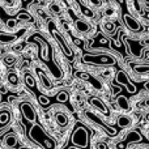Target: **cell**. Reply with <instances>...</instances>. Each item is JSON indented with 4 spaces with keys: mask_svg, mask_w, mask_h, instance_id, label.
Here are the masks:
<instances>
[{
    "mask_svg": "<svg viewBox=\"0 0 149 149\" xmlns=\"http://www.w3.org/2000/svg\"><path fill=\"white\" fill-rule=\"evenodd\" d=\"M120 59V55L111 51L103 52H88L81 56V62L88 65H94V67H114Z\"/></svg>",
    "mask_w": 149,
    "mask_h": 149,
    "instance_id": "1",
    "label": "cell"
},
{
    "mask_svg": "<svg viewBox=\"0 0 149 149\" xmlns=\"http://www.w3.org/2000/svg\"><path fill=\"white\" fill-rule=\"evenodd\" d=\"M70 16L72 18V24H73V28L80 36L85 37V38H90L95 34L97 31V26L94 25V21H89L86 18L81 17L79 16L76 12H72L70 10Z\"/></svg>",
    "mask_w": 149,
    "mask_h": 149,
    "instance_id": "2",
    "label": "cell"
},
{
    "mask_svg": "<svg viewBox=\"0 0 149 149\" xmlns=\"http://www.w3.org/2000/svg\"><path fill=\"white\" fill-rule=\"evenodd\" d=\"M47 28H49V31H50V34H51V37L54 38V41L56 42L58 46H59V49L62 50V52L64 54V56L67 58L68 60H73L74 51H73L72 46L68 43V41L65 39V37L59 31V29L56 28V25H55L52 21H49Z\"/></svg>",
    "mask_w": 149,
    "mask_h": 149,
    "instance_id": "3",
    "label": "cell"
},
{
    "mask_svg": "<svg viewBox=\"0 0 149 149\" xmlns=\"http://www.w3.org/2000/svg\"><path fill=\"white\" fill-rule=\"evenodd\" d=\"M122 22L123 26L130 34L134 36H139V34L144 33V18L139 17V16L131 15V13H124L122 15Z\"/></svg>",
    "mask_w": 149,
    "mask_h": 149,
    "instance_id": "4",
    "label": "cell"
},
{
    "mask_svg": "<svg viewBox=\"0 0 149 149\" xmlns=\"http://www.w3.org/2000/svg\"><path fill=\"white\" fill-rule=\"evenodd\" d=\"M126 65L128 67L130 72L136 80L149 81V63H144L139 59L132 58V60H126Z\"/></svg>",
    "mask_w": 149,
    "mask_h": 149,
    "instance_id": "5",
    "label": "cell"
},
{
    "mask_svg": "<svg viewBox=\"0 0 149 149\" xmlns=\"http://www.w3.org/2000/svg\"><path fill=\"white\" fill-rule=\"evenodd\" d=\"M73 8L76 9V13L81 17L86 18L89 21H95L100 18V13L97 9H94L93 7H90L85 0H72Z\"/></svg>",
    "mask_w": 149,
    "mask_h": 149,
    "instance_id": "6",
    "label": "cell"
},
{
    "mask_svg": "<svg viewBox=\"0 0 149 149\" xmlns=\"http://www.w3.org/2000/svg\"><path fill=\"white\" fill-rule=\"evenodd\" d=\"M30 136L33 137L37 143H39L45 149H55V147H56L55 140L52 139V137H50L49 135L43 131V128H42L41 126H38V124L31 128Z\"/></svg>",
    "mask_w": 149,
    "mask_h": 149,
    "instance_id": "7",
    "label": "cell"
},
{
    "mask_svg": "<svg viewBox=\"0 0 149 149\" xmlns=\"http://www.w3.org/2000/svg\"><path fill=\"white\" fill-rule=\"evenodd\" d=\"M101 15H102L103 18H109V20L113 21H119L122 20V8L119 5H116L114 1L111 0H107L105 1L103 7L101 8Z\"/></svg>",
    "mask_w": 149,
    "mask_h": 149,
    "instance_id": "8",
    "label": "cell"
},
{
    "mask_svg": "<svg viewBox=\"0 0 149 149\" xmlns=\"http://www.w3.org/2000/svg\"><path fill=\"white\" fill-rule=\"evenodd\" d=\"M74 74H76V77L79 80H82V81L90 84L95 90L103 89V81L101 79H98V77H95L94 74H92L90 72H86V71H77Z\"/></svg>",
    "mask_w": 149,
    "mask_h": 149,
    "instance_id": "9",
    "label": "cell"
},
{
    "mask_svg": "<svg viewBox=\"0 0 149 149\" xmlns=\"http://www.w3.org/2000/svg\"><path fill=\"white\" fill-rule=\"evenodd\" d=\"M72 143L77 147L85 148L88 145V131L84 127H79L76 128L74 134L72 135Z\"/></svg>",
    "mask_w": 149,
    "mask_h": 149,
    "instance_id": "10",
    "label": "cell"
},
{
    "mask_svg": "<svg viewBox=\"0 0 149 149\" xmlns=\"http://www.w3.org/2000/svg\"><path fill=\"white\" fill-rule=\"evenodd\" d=\"M29 39L33 42H38L39 46H41V54L39 55H41V58L45 62H47V60H49V55H50V45L45 41L43 37H39L38 34H34V36H31Z\"/></svg>",
    "mask_w": 149,
    "mask_h": 149,
    "instance_id": "11",
    "label": "cell"
},
{
    "mask_svg": "<svg viewBox=\"0 0 149 149\" xmlns=\"http://www.w3.org/2000/svg\"><path fill=\"white\" fill-rule=\"evenodd\" d=\"M115 80H116V82L124 85L128 92H131V93L136 92V88H135V85L130 81V76H128V73H127L126 71H123V70L118 71V72H116V76H115Z\"/></svg>",
    "mask_w": 149,
    "mask_h": 149,
    "instance_id": "12",
    "label": "cell"
},
{
    "mask_svg": "<svg viewBox=\"0 0 149 149\" xmlns=\"http://www.w3.org/2000/svg\"><path fill=\"white\" fill-rule=\"evenodd\" d=\"M100 28L106 36H114L116 33V29H118V25H116V21L109 20V18H101L100 21Z\"/></svg>",
    "mask_w": 149,
    "mask_h": 149,
    "instance_id": "13",
    "label": "cell"
},
{
    "mask_svg": "<svg viewBox=\"0 0 149 149\" xmlns=\"http://www.w3.org/2000/svg\"><path fill=\"white\" fill-rule=\"evenodd\" d=\"M25 33V30H21L18 33H5L0 31V45H13L21 38V36Z\"/></svg>",
    "mask_w": 149,
    "mask_h": 149,
    "instance_id": "14",
    "label": "cell"
},
{
    "mask_svg": "<svg viewBox=\"0 0 149 149\" xmlns=\"http://www.w3.org/2000/svg\"><path fill=\"white\" fill-rule=\"evenodd\" d=\"M89 103H90V106H92L93 109L98 110L101 114H103L105 116H107L109 114H110V111H109V109H107V106H106V103L103 102L101 98H98V97H90V98H89Z\"/></svg>",
    "mask_w": 149,
    "mask_h": 149,
    "instance_id": "15",
    "label": "cell"
},
{
    "mask_svg": "<svg viewBox=\"0 0 149 149\" xmlns=\"http://www.w3.org/2000/svg\"><path fill=\"white\" fill-rule=\"evenodd\" d=\"M20 109H21V113H22V115L25 116L26 120H29V122L36 120V111H34L33 106H31L29 102H22L20 105Z\"/></svg>",
    "mask_w": 149,
    "mask_h": 149,
    "instance_id": "16",
    "label": "cell"
},
{
    "mask_svg": "<svg viewBox=\"0 0 149 149\" xmlns=\"http://www.w3.org/2000/svg\"><path fill=\"white\" fill-rule=\"evenodd\" d=\"M36 73H37V76H38L39 82H41V85H42V88H43V89H46V90L52 89L54 84H52V81L49 79V77H47V74L45 73V71H42L41 68L37 67L36 68Z\"/></svg>",
    "mask_w": 149,
    "mask_h": 149,
    "instance_id": "17",
    "label": "cell"
},
{
    "mask_svg": "<svg viewBox=\"0 0 149 149\" xmlns=\"http://www.w3.org/2000/svg\"><path fill=\"white\" fill-rule=\"evenodd\" d=\"M85 115H86V118H89L92 122H94V123L97 124V126H100L101 128H103V130H105L106 132H109V134H111V135H114V134H115V131H114L113 128H110V127H107L105 123H103V122H101L100 119H98L97 116H95L94 114L92 113V111H85Z\"/></svg>",
    "mask_w": 149,
    "mask_h": 149,
    "instance_id": "18",
    "label": "cell"
},
{
    "mask_svg": "<svg viewBox=\"0 0 149 149\" xmlns=\"http://www.w3.org/2000/svg\"><path fill=\"white\" fill-rule=\"evenodd\" d=\"M116 123H118V126L120 127V128H128V127H131L132 123H134V118H132L131 115H128V114H122V115L118 116Z\"/></svg>",
    "mask_w": 149,
    "mask_h": 149,
    "instance_id": "19",
    "label": "cell"
},
{
    "mask_svg": "<svg viewBox=\"0 0 149 149\" xmlns=\"http://www.w3.org/2000/svg\"><path fill=\"white\" fill-rule=\"evenodd\" d=\"M127 141L126 143H119L118 144V149H124L126 148V145H127V143H128V140L131 143H137V141H140V140H141V136H140V134H137L136 131H131L128 134V136H127Z\"/></svg>",
    "mask_w": 149,
    "mask_h": 149,
    "instance_id": "20",
    "label": "cell"
},
{
    "mask_svg": "<svg viewBox=\"0 0 149 149\" xmlns=\"http://www.w3.org/2000/svg\"><path fill=\"white\" fill-rule=\"evenodd\" d=\"M116 105L119 109H122L123 111H130L131 110V103H130L128 98L124 97V95H119L116 98Z\"/></svg>",
    "mask_w": 149,
    "mask_h": 149,
    "instance_id": "21",
    "label": "cell"
},
{
    "mask_svg": "<svg viewBox=\"0 0 149 149\" xmlns=\"http://www.w3.org/2000/svg\"><path fill=\"white\" fill-rule=\"evenodd\" d=\"M1 62L4 63L5 65H8V67H12V65H15L16 62H17V56H16L13 52H7V54L3 55Z\"/></svg>",
    "mask_w": 149,
    "mask_h": 149,
    "instance_id": "22",
    "label": "cell"
},
{
    "mask_svg": "<svg viewBox=\"0 0 149 149\" xmlns=\"http://www.w3.org/2000/svg\"><path fill=\"white\" fill-rule=\"evenodd\" d=\"M49 10L52 13V15H55V16H60V15H63V7L59 4V3H55V1H51L49 4Z\"/></svg>",
    "mask_w": 149,
    "mask_h": 149,
    "instance_id": "23",
    "label": "cell"
},
{
    "mask_svg": "<svg viewBox=\"0 0 149 149\" xmlns=\"http://www.w3.org/2000/svg\"><path fill=\"white\" fill-rule=\"evenodd\" d=\"M10 120V113L8 110H1L0 111V128L8 124Z\"/></svg>",
    "mask_w": 149,
    "mask_h": 149,
    "instance_id": "24",
    "label": "cell"
},
{
    "mask_svg": "<svg viewBox=\"0 0 149 149\" xmlns=\"http://www.w3.org/2000/svg\"><path fill=\"white\" fill-rule=\"evenodd\" d=\"M55 119H56V123L59 124L60 127H65L68 124V116L65 115L64 113H56Z\"/></svg>",
    "mask_w": 149,
    "mask_h": 149,
    "instance_id": "25",
    "label": "cell"
},
{
    "mask_svg": "<svg viewBox=\"0 0 149 149\" xmlns=\"http://www.w3.org/2000/svg\"><path fill=\"white\" fill-rule=\"evenodd\" d=\"M7 81L9 85H12V86H16V85H18V82H20V79H18V74L16 72H8L7 74Z\"/></svg>",
    "mask_w": 149,
    "mask_h": 149,
    "instance_id": "26",
    "label": "cell"
},
{
    "mask_svg": "<svg viewBox=\"0 0 149 149\" xmlns=\"http://www.w3.org/2000/svg\"><path fill=\"white\" fill-rule=\"evenodd\" d=\"M139 41H140V45H141L144 49H149V34L148 33H141L139 34Z\"/></svg>",
    "mask_w": 149,
    "mask_h": 149,
    "instance_id": "27",
    "label": "cell"
},
{
    "mask_svg": "<svg viewBox=\"0 0 149 149\" xmlns=\"http://www.w3.org/2000/svg\"><path fill=\"white\" fill-rule=\"evenodd\" d=\"M24 80H25V84L28 85V86H30V88L36 86V80H34V77L31 76L30 72H25V74H24Z\"/></svg>",
    "mask_w": 149,
    "mask_h": 149,
    "instance_id": "28",
    "label": "cell"
},
{
    "mask_svg": "<svg viewBox=\"0 0 149 149\" xmlns=\"http://www.w3.org/2000/svg\"><path fill=\"white\" fill-rule=\"evenodd\" d=\"M17 144V137L15 136V135H7L5 136V145L9 148L15 147V145Z\"/></svg>",
    "mask_w": 149,
    "mask_h": 149,
    "instance_id": "29",
    "label": "cell"
},
{
    "mask_svg": "<svg viewBox=\"0 0 149 149\" xmlns=\"http://www.w3.org/2000/svg\"><path fill=\"white\" fill-rule=\"evenodd\" d=\"M136 3L139 5V9H141L144 13L149 9V0H136Z\"/></svg>",
    "mask_w": 149,
    "mask_h": 149,
    "instance_id": "30",
    "label": "cell"
},
{
    "mask_svg": "<svg viewBox=\"0 0 149 149\" xmlns=\"http://www.w3.org/2000/svg\"><path fill=\"white\" fill-rule=\"evenodd\" d=\"M56 100L59 101V102H67L68 101V93L65 92V90L59 92L58 93V95H56Z\"/></svg>",
    "mask_w": 149,
    "mask_h": 149,
    "instance_id": "31",
    "label": "cell"
},
{
    "mask_svg": "<svg viewBox=\"0 0 149 149\" xmlns=\"http://www.w3.org/2000/svg\"><path fill=\"white\" fill-rule=\"evenodd\" d=\"M139 60H141V62H144V63H149V49H144V50H143L141 59H139Z\"/></svg>",
    "mask_w": 149,
    "mask_h": 149,
    "instance_id": "32",
    "label": "cell"
},
{
    "mask_svg": "<svg viewBox=\"0 0 149 149\" xmlns=\"http://www.w3.org/2000/svg\"><path fill=\"white\" fill-rule=\"evenodd\" d=\"M16 24H17V20H15V18H10V20H7V22H5V26H7L8 29H15L16 28Z\"/></svg>",
    "mask_w": 149,
    "mask_h": 149,
    "instance_id": "33",
    "label": "cell"
},
{
    "mask_svg": "<svg viewBox=\"0 0 149 149\" xmlns=\"http://www.w3.org/2000/svg\"><path fill=\"white\" fill-rule=\"evenodd\" d=\"M94 148L95 149H109V145H107V143H105V141H97Z\"/></svg>",
    "mask_w": 149,
    "mask_h": 149,
    "instance_id": "34",
    "label": "cell"
},
{
    "mask_svg": "<svg viewBox=\"0 0 149 149\" xmlns=\"http://www.w3.org/2000/svg\"><path fill=\"white\" fill-rule=\"evenodd\" d=\"M39 103H41V105H43V106H47L50 103V100L47 97H45V95H39Z\"/></svg>",
    "mask_w": 149,
    "mask_h": 149,
    "instance_id": "35",
    "label": "cell"
},
{
    "mask_svg": "<svg viewBox=\"0 0 149 149\" xmlns=\"http://www.w3.org/2000/svg\"><path fill=\"white\" fill-rule=\"evenodd\" d=\"M0 1L4 5H7V7H15L16 4V0H0Z\"/></svg>",
    "mask_w": 149,
    "mask_h": 149,
    "instance_id": "36",
    "label": "cell"
},
{
    "mask_svg": "<svg viewBox=\"0 0 149 149\" xmlns=\"http://www.w3.org/2000/svg\"><path fill=\"white\" fill-rule=\"evenodd\" d=\"M18 20H25V21H28V20H31V18H30V16L25 15V13H21V15H18Z\"/></svg>",
    "mask_w": 149,
    "mask_h": 149,
    "instance_id": "37",
    "label": "cell"
},
{
    "mask_svg": "<svg viewBox=\"0 0 149 149\" xmlns=\"http://www.w3.org/2000/svg\"><path fill=\"white\" fill-rule=\"evenodd\" d=\"M144 31L149 34V21L148 20H144Z\"/></svg>",
    "mask_w": 149,
    "mask_h": 149,
    "instance_id": "38",
    "label": "cell"
},
{
    "mask_svg": "<svg viewBox=\"0 0 149 149\" xmlns=\"http://www.w3.org/2000/svg\"><path fill=\"white\" fill-rule=\"evenodd\" d=\"M144 88H145V90L149 93V81H145V84H144Z\"/></svg>",
    "mask_w": 149,
    "mask_h": 149,
    "instance_id": "39",
    "label": "cell"
},
{
    "mask_svg": "<svg viewBox=\"0 0 149 149\" xmlns=\"http://www.w3.org/2000/svg\"><path fill=\"white\" fill-rule=\"evenodd\" d=\"M144 105L149 109V97H148V98H145V100H144Z\"/></svg>",
    "mask_w": 149,
    "mask_h": 149,
    "instance_id": "40",
    "label": "cell"
},
{
    "mask_svg": "<svg viewBox=\"0 0 149 149\" xmlns=\"http://www.w3.org/2000/svg\"><path fill=\"white\" fill-rule=\"evenodd\" d=\"M145 120H147L148 123H149V111H148L147 114H145Z\"/></svg>",
    "mask_w": 149,
    "mask_h": 149,
    "instance_id": "41",
    "label": "cell"
},
{
    "mask_svg": "<svg viewBox=\"0 0 149 149\" xmlns=\"http://www.w3.org/2000/svg\"><path fill=\"white\" fill-rule=\"evenodd\" d=\"M147 20H148V21H149V9H148V10H147Z\"/></svg>",
    "mask_w": 149,
    "mask_h": 149,
    "instance_id": "42",
    "label": "cell"
},
{
    "mask_svg": "<svg viewBox=\"0 0 149 149\" xmlns=\"http://www.w3.org/2000/svg\"><path fill=\"white\" fill-rule=\"evenodd\" d=\"M25 149H28V148H25Z\"/></svg>",
    "mask_w": 149,
    "mask_h": 149,
    "instance_id": "43",
    "label": "cell"
}]
</instances>
